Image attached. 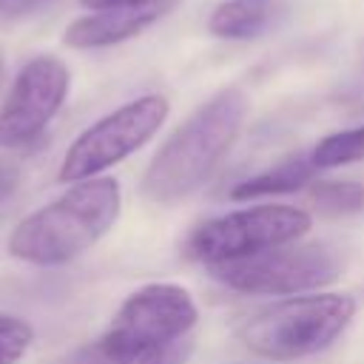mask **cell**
<instances>
[{"instance_id": "cell-7", "label": "cell", "mask_w": 364, "mask_h": 364, "mask_svg": "<svg viewBox=\"0 0 364 364\" xmlns=\"http://www.w3.org/2000/svg\"><path fill=\"white\" fill-rule=\"evenodd\" d=\"M208 273L239 293L293 296L330 284L341 273V259L327 245H282L256 256L208 264Z\"/></svg>"}, {"instance_id": "cell-1", "label": "cell", "mask_w": 364, "mask_h": 364, "mask_svg": "<svg viewBox=\"0 0 364 364\" xmlns=\"http://www.w3.org/2000/svg\"><path fill=\"white\" fill-rule=\"evenodd\" d=\"M247 117L242 88H222L199 105L154 154L142 173V196L156 205H173L199 191L236 142Z\"/></svg>"}, {"instance_id": "cell-13", "label": "cell", "mask_w": 364, "mask_h": 364, "mask_svg": "<svg viewBox=\"0 0 364 364\" xmlns=\"http://www.w3.org/2000/svg\"><path fill=\"white\" fill-rule=\"evenodd\" d=\"M310 159L316 168H338V165H353L364 159V125L336 131L324 136L313 151Z\"/></svg>"}, {"instance_id": "cell-15", "label": "cell", "mask_w": 364, "mask_h": 364, "mask_svg": "<svg viewBox=\"0 0 364 364\" xmlns=\"http://www.w3.org/2000/svg\"><path fill=\"white\" fill-rule=\"evenodd\" d=\"M191 350H193V344H191V338L185 336V338H179V341H173V344H168V347H159V350H154V353H148V355H139V358L131 361V364H185L188 355H191Z\"/></svg>"}, {"instance_id": "cell-6", "label": "cell", "mask_w": 364, "mask_h": 364, "mask_svg": "<svg viewBox=\"0 0 364 364\" xmlns=\"http://www.w3.org/2000/svg\"><path fill=\"white\" fill-rule=\"evenodd\" d=\"M310 230V213L290 205H262L247 210H233L199 225L188 242V259L208 264L233 262L256 256L282 245L301 239Z\"/></svg>"}, {"instance_id": "cell-5", "label": "cell", "mask_w": 364, "mask_h": 364, "mask_svg": "<svg viewBox=\"0 0 364 364\" xmlns=\"http://www.w3.org/2000/svg\"><path fill=\"white\" fill-rule=\"evenodd\" d=\"M171 105L159 94H145L136 97L94 125H88L65 151L57 182H82L94 179L105 168L122 162L134 151H139L165 122Z\"/></svg>"}, {"instance_id": "cell-11", "label": "cell", "mask_w": 364, "mask_h": 364, "mask_svg": "<svg viewBox=\"0 0 364 364\" xmlns=\"http://www.w3.org/2000/svg\"><path fill=\"white\" fill-rule=\"evenodd\" d=\"M316 171L318 168L313 165L310 154H296V156H287V159L276 162L273 168L239 182L230 191V199H259V196L290 193V191H299L301 185H307Z\"/></svg>"}, {"instance_id": "cell-10", "label": "cell", "mask_w": 364, "mask_h": 364, "mask_svg": "<svg viewBox=\"0 0 364 364\" xmlns=\"http://www.w3.org/2000/svg\"><path fill=\"white\" fill-rule=\"evenodd\" d=\"M279 11L282 0H222L208 17V28L222 40H253L276 23Z\"/></svg>"}, {"instance_id": "cell-4", "label": "cell", "mask_w": 364, "mask_h": 364, "mask_svg": "<svg viewBox=\"0 0 364 364\" xmlns=\"http://www.w3.org/2000/svg\"><path fill=\"white\" fill-rule=\"evenodd\" d=\"M196 324V304L179 284H145L131 293L114 313L97 355L105 364H131L159 347L188 336Z\"/></svg>"}, {"instance_id": "cell-2", "label": "cell", "mask_w": 364, "mask_h": 364, "mask_svg": "<svg viewBox=\"0 0 364 364\" xmlns=\"http://www.w3.org/2000/svg\"><path fill=\"white\" fill-rule=\"evenodd\" d=\"M122 193L117 179L94 176L74 182L63 196L28 213L11 230L6 247L14 259L57 267L94 247L119 219Z\"/></svg>"}, {"instance_id": "cell-3", "label": "cell", "mask_w": 364, "mask_h": 364, "mask_svg": "<svg viewBox=\"0 0 364 364\" xmlns=\"http://www.w3.org/2000/svg\"><path fill=\"white\" fill-rule=\"evenodd\" d=\"M353 316L355 301L344 293L290 296L247 318L239 336L250 353L267 361H293L330 347Z\"/></svg>"}, {"instance_id": "cell-19", "label": "cell", "mask_w": 364, "mask_h": 364, "mask_svg": "<svg viewBox=\"0 0 364 364\" xmlns=\"http://www.w3.org/2000/svg\"><path fill=\"white\" fill-rule=\"evenodd\" d=\"M0 82H3V60H0Z\"/></svg>"}, {"instance_id": "cell-14", "label": "cell", "mask_w": 364, "mask_h": 364, "mask_svg": "<svg viewBox=\"0 0 364 364\" xmlns=\"http://www.w3.org/2000/svg\"><path fill=\"white\" fill-rule=\"evenodd\" d=\"M34 341V330L28 321L0 313V364H17Z\"/></svg>"}, {"instance_id": "cell-9", "label": "cell", "mask_w": 364, "mask_h": 364, "mask_svg": "<svg viewBox=\"0 0 364 364\" xmlns=\"http://www.w3.org/2000/svg\"><path fill=\"white\" fill-rule=\"evenodd\" d=\"M171 6H173V0H154V3H145V6L91 11V14L77 17V20H71L65 26L63 43L68 48H105V46H117L122 40H131V37L142 34Z\"/></svg>"}, {"instance_id": "cell-18", "label": "cell", "mask_w": 364, "mask_h": 364, "mask_svg": "<svg viewBox=\"0 0 364 364\" xmlns=\"http://www.w3.org/2000/svg\"><path fill=\"white\" fill-rule=\"evenodd\" d=\"M14 185H17V182H14V173L0 171V202H3V199H6L11 191H14Z\"/></svg>"}, {"instance_id": "cell-17", "label": "cell", "mask_w": 364, "mask_h": 364, "mask_svg": "<svg viewBox=\"0 0 364 364\" xmlns=\"http://www.w3.org/2000/svg\"><path fill=\"white\" fill-rule=\"evenodd\" d=\"M85 9L91 11H102V9H125V6H145L154 0H80Z\"/></svg>"}, {"instance_id": "cell-8", "label": "cell", "mask_w": 364, "mask_h": 364, "mask_svg": "<svg viewBox=\"0 0 364 364\" xmlns=\"http://www.w3.org/2000/svg\"><path fill=\"white\" fill-rule=\"evenodd\" d=\"M71 74L60 57H31L14 77L0 105V148L34 142L57 117L68 97Z\"/></svg>"}, {"instance_id": "cell-16", "label": "cell", "mask_w": 364, "mask_h": 364, "mask_svg": "<svg viewBox=\"0 0 364 364\" xmlns=\"http://www.w3.org/2000/svg\"><path fill=\"white\" fill-rule=\"evenodd\" d=\"M54 0H0V20H20L43 11Z\"/></svg>"}, {"instance_id": "cell-12", "label": "cell", "mask_w": 364, "mask_h": 364, "mask_svg": "<svg viewBox=\"0 0 364 364\" xmlns=\"http://www.w3.org/2000/svg\"><path fill=\"white\" fill-rule=\"evenodd\" d=\"M310 202L324 216H347L364 208V185L353 179H321L310 188Z\"/></svg>"}]
</instances>
